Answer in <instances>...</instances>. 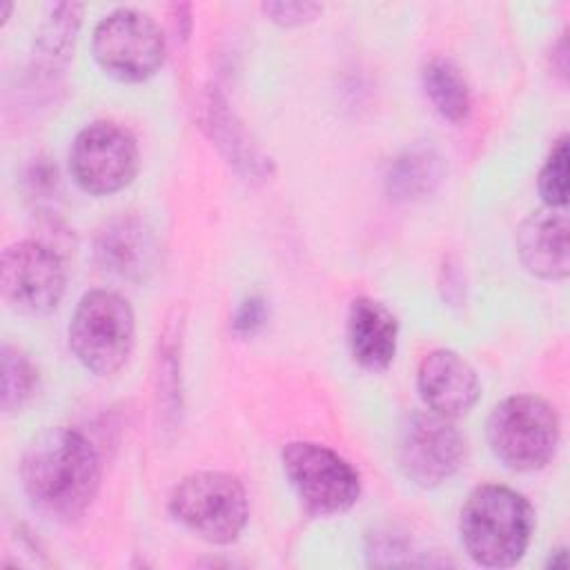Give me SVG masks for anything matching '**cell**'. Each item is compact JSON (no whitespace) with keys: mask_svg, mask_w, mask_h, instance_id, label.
Instances as JSON below:
<instances>
[{"mask_svg":"<svg viewBox=\"0 0 570 570\" xmlns=\"http://www.w3.org/2000/svg\"><path fill=\"white\" fill-rule=\"evenodd\" d=\"M20 481L31 505L49 519H78L100 488V456L73 428L38 434L20 461Z\"/></svg>","mask_w":570,"mask_h":570,"instance_id":"6da1fadb","label":"cell"},{"mask_svg":"<svg viewBox=\"0 0 570 570\" xmlns=\"http://www.w3.org/2000/svg\"><path fill=\"white\" fill-rule=\"evenodd\" d=\"M534 512L523 494L508 485L474 488L459 514V537L468 557L483 568H510L528 550Z\"/></svg>","mask_w":570,"mask_h":570,"instance_id":"7a4b0ae2","label":"cell"},{"mask_svg":"<svg viewBox=\"0 0 570 570\" xmlns=\"http://www.w3.org/2000/svg\"><path fill=\"white\" fill-rule=\"evenodd\" d=\"M554 407L532 394L508 396L488 416L485 436L492 454L510 470L532 472L550 463L559 445Z\"/></svg>","mask_w":570,"mask_h":570,"instance_id":"3957f363","label":"cell"},{"mask_svg":"<svg viewBox=\"0 0 570 570\" xmlns=\"http://www.w3.org/2000/svg\"><path fill=\"white\" fill-rule=\"evenodd\" d=\"M134 312L109 289L87 292L69 323V347L85 370L96 376L116 374L134 347Z\"/></svg>","mask_w":570,"mask_h":570,"instance_id":"277c9868","label":"cell"},{"mask_svg":"<svg viewBox=\"0 0 570 570\" xmlns=\"http://www.w3.org/2000/svg\"><path fill=\"white\" fill-rule=\"evenodd\" d=\"M169 512L196 537L225 546L245 530L249 503L236 476L205 470L178 481L169 497Z\"/></svg>","mask_w":570,"mask_h":570,"instance_id":"5b68a950","label":"cell"},{"mask_svg":"<svg viewBox=\"0 0 570 570\" xmlns=\"http://www.w3.org/2000/svg\"><path fill=\"white\" fill-rule=\"evenodd\" d=\"M283 472L303 505L321 517L347 512L358 494V472L338 452L309 441H292L281 452Z\"/></svg>","mask_w":570,"mask_h":570,"instance_id":"8992f818","label":"cell"},{"mask_svg":"<svg viewBox=\"0 0 570 570\" xmlns=\"http://www.w3.org/2000/svg\"><path fill=\"white\" fill-rule=\"evenodd\" d=\"M91 51L111 78L142 82L163 67L165 36L151 16L136 9H116L96 24Z\"/></svg>","mask_w":570,"mask_h":570,"instance_id":"52a82bcc","label":"cell"},{"mask_svg":"<svg viewBox=\"0 0 570 570\" xmlns=\"http://www.w3.org/2000/svg\"><path fill=\"white\" fill-rule=\"evenodd\" d=\"M67 272L62 258L40 240H20L2 252L0 292L4 303L24 316H42L58 307Z\"/></svg>","mask_w":570,"mask_h":570,"instance_id":"ba28073f","label":"cell"},{"mask_svg":"<svg viewBox=\"0 0 570 570\" xmlns=\"http://www.w3.org/2000/svg\"><path fill=\"white\" fill-rule=\"evenodd\" d=\"M69 169L76 185L87 194L120 191L138 171L136 138L116 122H91L73 138Z\"/></svg>","mask_w":570,"mask_h":570,"instance_id":"9c48e42d","label":"cell"},{"mask_svg":"<svg viewBox=\"0 0 570 570\" xmlns=\"http://www.w3.org/2000/svg\"><path fill=\"white\" fill-rule=\"evenodd\" d=\"M465 456V443L461 432L434 412H414L403 430L399 443V465L403 474L421 485L436 488L448 481Z\"/></svg>","mask_w":570,"mask_h":570,"instance_id":"30bf717a","label":"cell"},{"mask_svg":"<svg viewBox=\"0 0 570 570\" xmlns=\"http://www.w3.org/2000/svg\"><path fill=\"white\" fill-rule=\"evenodd\" d=\"M416 385L430 412L445 419L468 414L481 394V383L474 367L454 350H434L423 356Z\"/></svg>","mask_w":570,"mask_h":570,"instance_id":"8fae6325","label":"cell"},{"mask_svg":"<svg viewBox=\"0 0 570 570\" xmlns=\"http://www.w3.org/2000/svg\"><path fill=\"white\" fill-rule=\"evenodd\" d=\"M158 254L151 227L131 214L111 218L96 236L98 263L127 281H145L156 269Z\"/></svg>","mask_w":570,"mask_h":570,"instance_id":"7c38bea8","label":"cell"},{"mask_svg":"<svg viewBox=\"0 0 570 570\" xmlns=\"http://www.w3.org/2000/svg\"><path fill=\"white\" fill-rule=\"evenodd\" d=\"M517 252L523 267L546 281H563L570 269L568 216L546 207L532 212L517 229Z\"/></svg>","mask_w":570,"mask_h":570,"instance_id":"4fadbf2b","label":"cell"},{"mask_svg":"<svg viewBox=\"0 0 570 570\" xmlns=\"http://www.w3.org/2000/svg\"><path fill=\"white\" fill-rule=\"evenodd\" d=\"M399 323L394 314L379 301L354 298L347 312V345L352 358L370 372L390 367L396 354Z\"/></svg>","mask_w":570,"mask_h":570,"instance_id":"5bb4252c","label":"cell"},{"mask_svg":"<svg viewBox=\"0 0 570 570\" xmlns=\"http://www.w3.org/2000/svg\"><path fill=\"white\" fill-rule=\"evenodd\" d=\"M423 91L432 107L450 122L470 114V89L459 67L448 58H434L423 69Z\"/></svg>","mask_w":570,"mask_h":570,"instance_id":"9a60e30c","label":"cell"},{"mask_svg":"<svg viewBox=\"0 0 570 570\" xmlns=\"http://www.w3.org/2000/svg\"><path fill=\"white\" fill-rule=\"evenodd\" d=\"M439 183V160L430 151H405L387 174V189L394 198L410 200L425 196Z\"/></svg>","mask_w":570,"mask_h":570,"instance_id":"2e32d148","label":"cell"},{"mask_svg":"<svg viewBox=\"0 0 570 570\" xmlns=\"http://www.w3.org/2000/svg\"><path fill=\"white\" fill-rule=\"evenodd\" d=\"M0 372V405L9 414L20 410L31 399L38 385V370L22 350L13 345H2Z\"/></svg>","mask_w":570,"mask_h":570,"instance_id":"e0dca14e","label":"cell"},{"mask_svg":"<svg viewBox=\"0 0 570 570\" xmlns=\"http://www.w3.org/2000/svg\"><path fill=\"white\" fill-rule=\"evenodd\" d=\"M80 20H82V4H76V2L51 4L38 36L40 51L53 60L67 58L73 49Z\"/></svg>","mask_w":570,"mask_h":570,"instance_id":"ac0fdd59","label":"cell"},{"mask_svg":"<svg viewBox=\"0 0 570 570\" xmlns=\"http://www.w3.org/2000/svg\"><path fill=\"white\" fill-rule=\"evenodd\" d=\"M539 194L546 203V207H554V209H563L566 200H568V138L561 136L541 171H539Z\"/></svg>","mask_w":570,"mask_h":570,"instance_id":"d6986e66","label":"cell"},{"mask_svg":"<svg viewBox=\"0 0 570 570\" xmlns=\"http://www.w3.org/2000/svg\"><path fill=\"white\" fill-rule=\"evenodd\" d=\"M263 13L281 27H298L314 20L323 7L316 2H265Z\"/></svg>","mask_w":570,"mask_h":570,"instance_id":"ffe728a7","label":"cell"},{"mask_svg":"<svg viewBox=\"0 0 570 570\" xmlns=\"http://www.w3.org/2000/svg\"><path fill=\"white\" fill-rule=\"evenodd\" d=\"M265 316H267V309H265L263 298L249 296L238 305V309L234 314V330L243 336H252L258 327H263Z\"/></svg>","mask_w":570,"mask_h":570,"instance_id":"44dd1931","label":"cell"}]
</instances>
